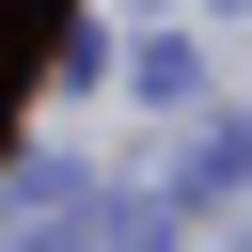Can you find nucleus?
<instances>
[{"instance_id": "1", "label": "nucleus", "mask_w": 252, "mask_h": 252, "mask_svg": "<svg viewBox=\"0 0 252 252\" xmlns=\"http://www.w3.org/2000/svg\"><path fill=\"white\" fill-rule=\"evenodd\" d=\"M189 189H252V110H236V126H220V142L189 158Z\"/></svg>"}, {"instance_id": "2", "label": "nucleus", "mask_w": 252, "mask_h": 252, "mask_svg": "<svg viewBox=\"0 0 252 252\" xmlns=\"http://www.w3.org/2000/svg\"><path fill=\"white\" fill-rule=\"evenodd\" d=\"M16 79H32V16H0V110H16Z\"/></svg>"}, {"instance_id": "3", "label": "nucleus", "mask_w": 252, "mask_h": 252, "mask_svg": "<svg viewBox=\"0 0 252 252\" xmlns=\"http://www.w3.org/2000/svg\"><path fill=\"white\" fill-rule=\"evenodd\" d=\"M0 16H32V0H0Z\"/></svg>"}]
</instances>
